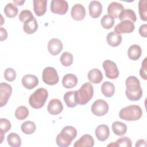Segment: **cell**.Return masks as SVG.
I'll list each match as a JSON object with an SVG mask.
<instances>
[{"instance_id":"obj_1","label":"cell","mask_w":147,"mask_h":147,"mask_svg":"<svg viewBox=\"0 0 147 147\" xmlns=\"http://www.w3.org/2000/svg\"><path fill=\"white\" fill-rule=\"evenodd\" d=\"M125 84V94L127 98L131 101L140 100L142 95V90L138 78L134 76H130L126 79Z\"/></svg>"},{"instance_id":"obj_2","label":"cell","mask_w":147,"mask_h":147,"mask_svg":"<svg viewBox=\"0 0 147 147\" xmlns=\"http://www.w3.org/2000/svg\"><path fill=\"white\" fill-rule=\"evenodd\" d=\"M77 135L76 129L71 126H67L63 128L61 132L57 134L56 142L60 147H67L71 145L72 141Z\"/></svg>"},{"instance_id":"obj_3","label":"cell","mask_w":147,"mask_h":147,"mask_svg":"<svg viewBox=\"0 0 147 147\" xmlns=\"http://www.w3.org/2000/svg\"><path fill=\"white\" fill-rule=\"evenodd\" d=\"M142 115V110L138 105H130L122 109L119 113V117L121 119L127 121H134L138 120Z\"/></svg>"},{"instance_id":"obj_4","label":"cell","mask_w":147,"mask_h":147,"mask_svg":"<svg viewBox=\"0 0 147 147\" xmlns=\"http://www.w3.org/2000/svg\"><path fill=\"white\" fill-rule=\"evenodd\" d=\"M94 88L91 83H84L79 90L76 91V100L78 105H84L92 98Z\"/></svg>"},{"instance_id":"obj_5","label":"cell","mask_w":147,"mask_h":147,"mask_svg":"<svg viewBox=\"0 0 147 147\" xmlns=\"http://www.w3.org/2000/svg\"><path fill=\"white\" fill-rule=\"evenodd\" d=\"M48 97V91L44 88H39L30 95L29 103L32 108L38 109L43 107Z\"/></svg>"},{"instance_id":"obj_6","label":"cell","mask_w":147,"mask_h":147,"mask_svg":"<svg viewBox=\"0 0 147 147\" xmlns=\"http://www.w3.org/2000/svg\"><path fill=\"white\" fill-rule=\"evenodd\" d=\"M42 81L47 84L53 86L56 84L59 78L57 71L52 67H48L44 69L42 73Z\"/></svg>"},{"instance_id":"obj_7","label":"cell","mask_w":147,"mask_h":147,"mask_svg":"<svg viewBox=\"0 0 147 147\" xmlns=\"http://www.w3.org/2000/svg\"><path fill=\"white\" fill-rule=\"evenodd\" d=\"M109 105L103 99H97L92 105L91 107V112L96 116H103L107 113L109 111Z\"/></svg>"},{"instance_id":"obj_8","label":"cell","mask_w":147,"mask_h":147,"mask_svg":"<svg viewBox=\"0 0 147 147\" xmlns=\"http://www.w3.org/2000/svg\"><path fill=\"white\" fill-rule=\"evenodd\" d=\"M103 68L106 76L110 79H115L119 76V71L116 64L110 60H106L103 62Z\"/></svg>"},{"instance_id":"obj_9","label":"cell","mask_w":147,"mask_h":147,"mask_svg":"<svg viewBox=\"0 0 147 147\" xmlns=\"http://www.w3.org/2000/svg\"><path fill=\"white\" fill-rule=\"evenodd\" d=\"M68 9V4L66 1L52 0L51 2V10L53 13L64 15Z\"/></svg>"},{"instance_id":"obj_10","label":"cell","mask_w":147,"mask_h":147,"mask_svg":"<svg viewBox=\"0 0 147 147\" xmlns=\"http://www.w3.org/2000/svg\"><path fill=\"white\" fill-rule=\"evenodd\" d=\"M12 93L11 86L6 83L2 82L0 84V106L2 107L6 105Z\"/></svg>"},{"instance_id":"obj_11","label":"cell","mask_w":147,"mask_h":147,"mask_svg":"<svg viewBox=\"0 0 147 147\" xmlns=\"http://www.w3.org/2000/svg\"><path fill=\"white\" fill-rule=\"evenodd\" d=\"M135 26L133 22L129 20L121 21L114 28V32L121 34L122 33H130L134 31Z\"/></svg>"},{"instance_id":"obj_12","label":"cell","mask_w":147,"mask_h":147,"mask_svg":"<svg viewBox=\"0 0 147 147\" xmlns=\"http://www.w3.org/2000/svg\"><path fill=\"white\" fill-rule=\"evenodd\" d=\"M63 49V43L58 38H53L48 43V50L49 53L53 56L59 54Z\"/></svg>"},{"instance_id":"obj_13","label":"cell","mask_w":147,"mask_h":147,"mask_svg":"<svg viewBox=\"0 0 147 147\" xmlns=\"http://www.w3.org/2000/svg\"><path fill=\"white\" fill-rule=\"evenodd\" d=\"M71 14L72 18L76 21L83 20L86 16V9L82 4L76 3L72 7Z\"/></svg>"},{"instance_id":"obj_14","label":"cell","mask_w":147,"mask_h":147,"mask_svg":"<svg viewBox=\"0 0 147 147\" xmlns=\"http://www.w3.org/2000/svg\"><path fill=\"white\" fill-rule=\"evenodd\" d=\"M63 106L61 101L58 99H51L47 106V110L51 115H57L62 112Z\"/></svg>"},{"instance_id":"obj_15","label":"cell","mask_w":147,"mask_h":147,"mask_svg":"<svg viewBox=\"0 0 147 147\" xmlns=\"http://www.w3.org/2000/svg\"><path fill=\"white\" fill-rule=\"evenodd\" d=\"M22 84L28 90H32L38 84V79L36 76L31 74H26L22 78Z\"/></svg>"},{"instance_id":"obj_16","label":"cell","mask_w":147,"mask_h":147,"mask_svg":"<svg viewBox=\"0 0 147 147\" xmlns=\"http://www.w3.org/2000/svg\"><path fill=\"white\" fill-rule=\"evenodd\" d=\"M89 13L93 18H96L100 16L102 11V5L99 1H92L88 5Z\"/></svg>"},{"instance_id":"obj_17","label":"cell","mask_w":147,"mask_h":147,"mask_svg":"<svg viewBox=\"0 0 147 147\" xmlns=\"http://www.w3.org/2000/svg\"><path fill=\"white\" fill-rule=\"evenodd\" d=\"M97 139L100 141H106L109 137L110 130L107 125H100L97 126L95 131Z\"/></svg>"},{"instance_id":"obj_18","label":"cell","mask_w":147,"mask_h":147,"mask_svg":"<svg viewBox=\"0 0 147 147\" xmlns=\"http://www.w3.org/2000/svg\"><path fill=\"white\" fill-rule=\"evenodd\" d=\"M94 145V140L90 134H84L77 140L74 145V147H92Z\"/></svg>"},{"instance_id":"obj_19","label":"cell","mask_w":147,"mask_h":147,"mask_svg":"<svg viewBox=\"0 0 147 147\" xmlns=\"http://www.w3.org/2000/svg\"><path fill=\"white\" fill-rule=\"evenodd\" d=\"M124 9L123 5L117 2H113L109 4L107 7V13L109 15L113 18H118L121 12Z\"/></svg>"},{"instance_id":"obj_20","label":"cell","mask_w":147,"mask_h":147,"mask_svg":"<svg viewBox=\"0 0 147 147\" xmlns=\"http://www.w3.org/2000/svg\"><path fill=\"white\" fill-rule=\"evenodd\" d=\"M33 3L36 15L39 17L43 16L47 11V0H34Z\"/></svg>"},{"instance_id":"obj_21","label":"cell","mask_w":147,"mask_h":147,"mask_svg":"<svg viewBox=\"0 0 147 147\" xmlns=\"http://www.w3.org/2000/svg\"><path fill=\"white\" fill-rule=\"evenodd\" d=\"M38 29V24L34 17L30 18L24 22L23 29L26 34H33Z\"/></svg>"},{"instance_id":"obj_22","label":"cell","mask_w":147,"mask_h":147,"mask_svg":"<svg viewBox=\"0 0 147 147\" xmlns=\"http://www.w3.org/2000/svg\"><path fill=\"white\" fill-rule=\"evenodd\" d=\"M122 36L114 32L109 33L106 37V40L109 45L112 47H117L122 42Z\"/></svg>"},{"instance_id":"obj_23","label":"cell","mask_w":147,"mask_h":147,"mask_svg":"<svg viewBox=\"0 0 147 147\" xmlns=\"http://www.w3.org/2000/svg\"><path fill=\"white\" fill-rule=\"evenodd\" d=\"M78 83L77 77L72 74H68L63 78L62 84L66 88H72L76 86Z\"/></svg>"},{"instance_id":"obj_24","label":"cell","mask_w":147,"mask_h":147,"mask_svg":"<svg viewBox=\"0 0 147 147\" xmlns=\"http://www.w3.org/2000/svg\"><path fill=\"white\" fill-rule=\"evenodd\" d=\"M87 77L89 81L94 84H98L103 80V74L97 68H94L90 70L87 74Z\"/></svg>"},{"instance_id":"obj_25","label":"cell","mask_w":147,"mask_h":147,"mask_svg":"<svg viewBox=\"0 0 147 147\" xmlns=\"http://www.w3.org/2000/svg\"><path fill=\"white\" fill-rule=\"evenodd\" d=\"M142 49L140 45L133 44L127 50V56L130 60H137L141 56Z\"/></svg>"},{"instance_id":"obj_26","label":"cell","mask_w":147,"mask_h":147,"mask_svg":"<svg viewBox=\"0 0 147 147\" xmlns=\"http://www.w3.org/2000/svg\"><path fill=\"white\" fill-rule=\"evenodd\" d=\"M118 18L121 21L124 20H129L133 23L137 20V17L134 11L130 9H123L119 14Z\"/></svg>"},{"instance_id":"obj_27","label":"cell","mask_w":147,"mask_h":147,"mask_svg":"<svg viewBox=\"0 0 147 147\" xmlns=\"http://www.w3.org/2000/svg\"><path fill=\"white\" fill-rule=\"evenodd\" d=\"M63 99L67 107L70 108L76 107L77 105L76 100V91H70L65 92Z\"/></svg>"},{"instance_id":"obj_28","label":"cell","mask_w":147,"mask_h":147,"mask_svg":"<svg viewBox=\"0 0 147 147\" xmlns=\"http://www.w3.org/2000/svg\"><path fill=\"white\" fill-rule=\"evenodd\" d=\"M101 91L106 97L110 98L114 94L115 87L112 83L106 81L101 86Z\"/></svg>"},{"instance_id":"obj_29","label":"cell","mask_w":147,"mask_h":147,"mask_svg":"<svg viewBox=\"0 0 147 147\" xmlns=\"http://www.w3.org/2000/svg\"><path fill=\"white\" fill-rule=\"evenodd\" d=\"M127 126L119 121H115L112 124V130L117 136L124 135L127 131Z\"/></svg>"},{"instance_id":"obj_30","label":"cell","mask_w":147,"mask_h":147,"mask_svg":"<svg viewBox=\"0 0 147 147\" xmlns=\"http://www.w3.org/2000/svg\"><path fill=\"white\" fill-rule=\"evenodd\" d=\"M11 128V123L6 118L0 119V137L1 142L2 144L3 140L5 134Z\"/></svg>"},{"instance_id":"obj_31","label":"cell","mask_w":147,"mask_h":147,"mask_svg":"<svg viewBox=\"0 0 147 147\" xmlns=\"http://www.w3.org/2000/svg\"><path fill=\"white\" fill-rule=\"evenodd\" d=\"M7 143L11 147H19L21 145V140L18 134L11 133L7 137Z\"/></svg>"},{"instance_id":"obj_32","label":"cell","mask_w":147,"mask_h":147,"mask_svg":"<svg viewBox=\"0 0 147 147\" xmlns=\"http://www.w3.org/2000/svg\"><path fill=\"white\" fill-rule=\"evenodd\" d=\"M21 131L25 134H33L36 129V124L34 122L28 121L24 122L21 126Z\"/></svg>"},{"instance_id":"obj_33","label":"cell","mask_w":147,"mask_h":147,"mask_svg":"<svg viewBox=\"0 0 147 147\" xmlns=\"http://www.w3.org/2000/svg\"><path fill=\"white\" fill-rule=\"evenodd\" d=\"M3 11L7 17L13 18L17 16L18 10L14 3H9L5 6Z\"/></svg>"},{"instance_id":"obj_34","label":"cell","mask_w":147,"mask_h":147,"mask_svg":"<svg viewBox=\"0 0 147 147\" xmlns=\"http://www.w3.org/2000/svg\"><path fill=\"white\" fill-rule=\"evenodd\" d=\"M108 146H123V147H131V141L127 137H122L118 138L115 142H113L107 145Z\"/></svg>"},{"instance_id":"obj_35","label":"cell","mask_w":147,"mask_h":147,"mask_svg":"<svg viewBox=\"0 0 147 147\" xmlns=\"http://www.w3.org/2000/svg\"><path fill=\"white\" fill-rule=\"evenodd\" d=\"M15 117L19 120H23L29 115V110L24 106H21L17 108L15 111Z\"/></svg>"},{"instance_id":"obj_36","label":"cell","mask_w":147,"mask_h":147,"mask_svg":"<svg viewBox=\"0 0 147 147\" xmlns=\"http://www.w3.org/2000/svg\"><path fill=\"white\" fill-rule=\"evenodd\" d=\"M147 2L146 0H140L138 2V10L141 19L144 21L147 20Z\"/></svg>"},{"instance_id":"obj_37","label":"cell","mask_w":147,"mask_h":147,"mask_svg":"<svg viewBox=\"0 0 147 147\" xmlns=\"http://www.w3.org/2000/svg\"><path fill=\"white\" fill-rule=\"evenodd\" d=\"M100 24L104 29H111L114 24V18L109 14L105 15L100 20Z\"/></svg>"},{"instance_id":"obj_38","label":"cell","mask_w":147,"mask_h":147,"mask_svg":"<svg viewBox=\"0 0 147 147\" xmlns=\"http://www.w3.org/2000/svg\"><path fill=\"white\" fill-rule=\"evenodd\" d=\"M60 62L63 66H70L73 63V55L68 52H64L61 55Z\"/></svg>"},{"instance_id":"obj_39","label":"cell","mask_w":147,"mask_h":147,"mask_svg":"<svg viewBox=\"0 0 147 147\" xmlns=\"http://www.w3.org/2000/svg\"><path fill=\"white\" fill-rule=\"evenodd\" d=\"M4 78L8 82H13L16 78V72L11 68H7L5 70Z\"/></svg>"},{"instance_id":"obj_40","label":"cell","mask_w":147,"mask_h":147,"mask_svg":"<svg viewBox=\"0 0 147 147\" xmlns=\"http://www.w3.org/2000/svg\"><path fill=\"white\" fill-rule=\"evenodd\" d=\"M18 17L20 21L24 22L28 19L34 17V16L30 10L26 9V10H23L20 12Z\"/></svg>"},{"instance_id":"obj_41","label":"cell","mask_w":147,"mask_h":147,"mask_svg":"<svg viewBox=\"0 0 147 147\" xmlns=\"http://www.w3.org/2000/svg\"><path fill=\"white\" fill-rule=\"evenodd\" d=\"M146 74V58H145L142 62L141 67L140 69V75L142 79L144 80H147Z\"/></svg>"},{"instance_id":"obj_42","label":"cell","mask_w":147,"mask_h":147,"mask_svg":"<svg viewBox=\"0 0 147 147\" xmlns=\"http://www.w3.org/2000/svg\"><path fill=\"white\" fill-rule=\"evenodd\" d=\"M140 34L145 38L147 37V25L146 24H142L139 28Z\"/></svg>"},{"instance_id":"obj_43","label":"cell","mask_w":147,"mask_h":147,"mask_svg":"<svg viewBox=\"0 0 147 147\" xmlns=\"http://www.w3.org/2000/svg\"><path fill=\"white\" fill-rule=\"evenodd\" d=\"M7 37V33L5 29L1 27V41H2L6 39Z\"/></svg>"},{"instance_id":"obj_44","label":"cell","mask_w":147,"mask_h":147,"mask_svg":"<svg viewBox=\"0 0 147 147\" xmlns=\"http://www.w3.org/2000/svg\"><path fill=\"white\" fill-rule=\"evenodd\" d=\"M135 146L136 147H137V146H146V141L144 140H139L137 141Z\"/></svg>"},{"instance_id":"obj_45","label":"cell","mask_w":147,"mask_h":147,"mask_svg":"<svg viewBox=\"0 0 147 147\" xmlns=\"http://www.w3.org/2000/svg\"><path fill=\"white\" fill-rule=\"evenodd\" d=\"M25 2V1H13L14 3L16 5H18V6H22L24 2Z\"/></svg>"}]
</instances>
